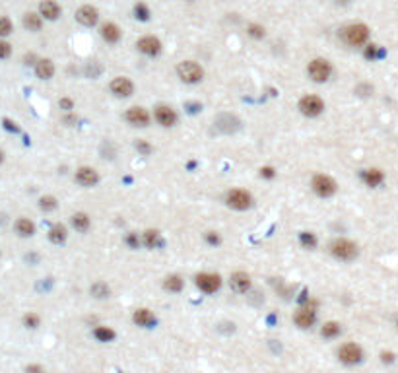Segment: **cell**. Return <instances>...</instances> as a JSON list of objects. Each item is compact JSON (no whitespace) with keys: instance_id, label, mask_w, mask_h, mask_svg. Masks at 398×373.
I'll use <instances>...</instances> for the list:
<instances>
[{"instance_id":"obj_1","label":"cell","mask_w":398,"mask_h":373,"mask_svg":"<svg viewBox=\"0 0 398 373\" xmlns=\"http://www.w3.org/2000/svg\"><path fill=\"white\" fill-rule=\"evenodd\" d=\"M328 253H330L336 261H340V263H352V261L357 259L359 249H357V245L352 239L336 237V239H332L328 243Z\"/></svg>"},{"instance_id":"obj_2","label":"cell","mask_w":398,"mask_h":373,"mask_svg":"<svg viewBox=\"0 0 398 373\" xmlns=\"http://www.w3.org/2000/svg\"><path fill=\"white\" fill-rule=\"evenodd\" d=\"M317 319H319V311H317V303H315V301H305V303H301V305L295 309V313H293V323H295V327H299L301 330L313 329L315 323H317Z\"/></svg>"},{"instance_id":"obj_3","label":"cell","mask_w":398,"mask_h":373,"mask_svg":"<svg viewBox=\"0 0 398 373\" xmlns=\"http://www.w3.org/2000/svg\"><path fill=\"white\" fill-rule=\"evenodd\" d=\"M177 76L183 84L194 86L204 80V68L194 60H183L177 65Z\"/></svg>"},{"instance_id":"obj_4","label":"cell","mask_w":398,"mask_h":373,"mask_svg":"<svg viewBox=\"0 0 398 373\" xmlns=\"http://www.w3.org/2000/svg\"><path fill=\"white\" fill-rule=\"evenodd\" d=\"M342 41L350 47H363L369 41V27L365 23H350L342 29Z\"/></svg>"},{"instance_id":"obj_5","label":"cell","mask_w":398,"mask_h":373,"mask_svg":"<svg viewBox=\"0 0 398 373\" xmlns=\"http://www.w3.org/2000/svg\"><path fill=\"white\" fill-rule=\"evenodd\" d=\"M297 109L303 117L315 119V117H321L322 113H324V101L317 94H307V96H303V98L299 99Z\"/></svg>"},{"instance_id":"obj_6","label":"cell","mask_w":398,"mask_h":373,"mask_svg":"<svg viewBox=\"0 0 398 373\" xmlns=\"http://www.w3.org/2000/svg\"><path fill=\"white\" fill-rule=\"evenodd\" d=\"M253 204V195L249 191H245V189H231L225 195V206L231 210H237V212H245V210L251 208Z\"/></svg>"},{"instance_id":"obj_7","label":"cell","mask_w":398,"mask_h":373,"mask_svg":"<svg viewBox=\"0 0 398 373\" xmlns=\"http://www.w3.org/2000/svg\"><path fill=\"white\" fill-rule=\"evenodd\" d=\"M311 189L317 197L321 198H332L338 191V183L326 173H317L311 179Z\"/></svg>"},{"instance_id":"obj_8","label":"cell","mask_w":398,"mask_h":373,"mask_svg":"<svg viewBox=\"0 0 398 373\" xmlns=\"http://www.w3.org/2000/svg\"><path fill=\"white\" fill-rule=\"evenodd\" d=\"M336 356H338V360L344 365H359L363 362L365 352L357 342H344L342 346L338 348V352H336Z\"/></svg>"},{"instance_id":"obj_9","label":"cell","mask_w":398,"mask_h":373,"mask_svg":"<svg viewBox=\"0 0 398 373\" xmlns=\"http://www.w3.org/2000/svg\"><path fill=\"white\" fill-rule=\"evenodd\" d=\"M307 74L315 84H324L332 76V65L326 58H313L307 66Z\"/></svg>"},{"instance_id":"obj_10","label":"cell","mask_w":398,"mask_h":373,"mask_svg":"<svg viewBox=\"0 0 398 373\" xmlns=\"http://www.w3.org/2000/svg\"><path fill=\"white\" fill-rule=\"evenodd\" d=\"M194 286L198 288L202 294L214 296L216 292H220L221 276L218 272H198V274L194 276Z\"/></svg>"},{"instance_id":"obj_11","label":"cell","mask_w":398,"mask_h":373,"mask_svg":"<svg viewBox=\"0 0 398 373\" xmlns=\"http://www.w3.org/2000/svg\"><path fill=\"white\" fill-rule=\"evenodd\" d=\"M124 121L134 129H148L152 122V115L142 105H132L124 111Z\"/></svg>"},{"instance_id":"obj_12","label":"cell","mask_w":398,"mask_h":373,"mask_svg":"<svg viewBox=\"0 0 398 373\" xmlns=\"http://www.w3.org/2000/svg\"><path fill=\"white\" fill-rule=\"evenodd\" d=\"M154 119L159 127H163V129H173V127L179 122V115L171 105L159 103V105H155L154 107Z\"/></svg>"},{"instance_id":"obj_13","label":"cell","mask_w":398,"mask_h":373,"mask_svg":"<svg viewBox=\"0 0 398 373\" xmlns=\"http://www.w3.org/2000/svg\"><path fill=\"white\" fill-rule=\"evenodd\" d=\"M74 181L80 186H84V189H91V186H95L100 183L101 177H100V171L95 167L82 165V167H78L76 173H74Z\"/></svg>"},{"instance_id":"obj_14","label":"cell","mask_w":398,"mask_h":373,"mask_svg":"<svg viewBox=\"0 0 398 373\" xmlns=\"http://www.w3.org/2000/svg\"><path fill=\"white\" fill-rule=\"evenodd\" d=\"M111 94L119 99H126L134 94V82L126 76H115L109 84Z\"/></svg>"},{"instance_id":"obj_15","label":"cell","mask_w":398,"mask_h":373,"mask_svg":"<svg viewBox=\"0 0 398 373\" xmlns=\"http://www.w3.org/2000/svg\"><path fill=\"white\" fill-rule=\"evenodd\" d=\"M74 18H76V22L80 25L93 27V25H97V22H100V12H97L95 6H91V4H84V6H80L76 10Z\"/></svg>"},{"instance_id":"obj_16","label":"cell","mask_w":398,"mask_h":373,"mask_svg":"<svg viewBox=\"0 0 398 373\" xmlns=\"http://www.w3.org/2000/svg\"><path fill=\"white\" fill-rule=\"evenodd\" d=\"M136 49L146 56H157L161 53V41L154 37V35H144V37H140L138 41H136Z\"/></svg>"},{"instance_id":"obj_17","label":"cell","mask_w":398,"mask_h":373,"mask_svg":"<svg viewBox=\"0 0 398 373\" xmlns=\"http://www.w3.org/2000/svg\"><path fill=\"white\" fill-rule=\"evenodd\" d=\"M251 286H253V280L243 270H237V272H233L229 276V288H231L235 294H247L251 290Z\"/></svg>"},{"instance_id":"obj_18","label":"cell","mask_w":398,"mask_h":373,"mask_svg":"<svg viewBox=\"0 0 398 373\" xmlns=\"http://www.w3.org/2000/svg\"><path fill=\"white\" fill-rule=\"evenodd\" d=\"M132 323L140 329H154L157 319H155L154 311L148 307H140L132 313Z\"/></svg>"},{"instance_id":"obj_19","label":"cell","mask_w":398,"mask_h":373,"mask_svg":"<svg viewBox=\"0 0 398 373\" xmlns=\"http://www.w3.org/2000/svg\"><path fill=\"white\" fill-rule=\"evenodd\" d=\"M359 177H361L363 185L369 186V189H377V186H381L385 183V173L379 167H367V169H363L359 173Z\"/></svg>"},{"instance_id":"obj_20","label":"cell","mask_w":398,"mask_h":373,"mask_svg":"<svg viewBox=\"0 0 398 373\" xmlns=\"http://www.w3.org/2000/svg\"><path fill=\"white\" fill-rule=\"evenodd\" d=\"M100 35H101V39H103L105 43L117 45L119 41H121L122 32H121V27H119L117 23L107 22V23H103V25L100 27Z\"/></svg>"},{"instance_id":"obj_21","label":"cell","mask_w":398,"mask_h":373,"mask_svg":"<svg viewBox=\"0 0 398 373\" xmlns=\"http://www.w3.org/2000/svg\"><path fill=\"white\" fill-rule=\"evenodd\" d=\"M60 14H62V8L58 6V2H55V0H43V2L39 4V16H41L43 20L55 22V20L60 18Z\"/></svg>"},{"instance_id":"obj_22","label":"cell","mask_w":398,"mask_h":373,"mask_svg":"<svg viewBox=\"0 0 398 373\" xmlns=\"http://www.w3.org/2000/svg\"><path fill=\"white\" fill-rule=\"evenodd\" d=\"M70 226L78 231V233H88L91 228V218L86 212H76L70 216Z\"/></svg>"},{"instance_id":"obj_23","label":"cell","mask_w":398,"mask_h":373,"mask_svg":"<svg viewBox=\"0 0 398 373\" xmlns=\"http://www.w3.org/2000/svg\"><path fill=\"white\" fill-rule=\"evenodd\" d=\"M55 74V65L51 58H39L35 63V76L39 80H51Z\"/></svg>"},{"instance_id":"obj_24","label":"cell","mask_w":398,"mask_h":373,"mask_svg":"<svg viewBox=\"0 0 398 373\" xmlns=\"http://www.w3.org/2000/svg\"><path fill=\"white\" fill-rule=\"evenodd\" d=\"M91 334L101 344H109V342H113L117 338V332L113 330V327H107V325H95L93 330H91Z\"/></svg>"},{"instance_id":"obj_25","label":"cell","mask_w":398,"mask_h":373,"mask_svg":"<svg viewBox=\"0 0 398 373\" xmlns=\"http://www.w3.org/2000/svg\"><path fill=\"white\" fill-rule=\"evenodd\" d=\"M142 245H144L148 251H154V249H159L161 247V233H159V230H146L142 235Z\"/></svg>"},{"instance_id":"obj_26","label":"cell","mask_w":398,"mask_h":373,"mask_svg":"<svg viewBox=\"0 0 398 373\" xmlns=\"http://www.w3.org/2000/svg\"><path fill=\"white\" fill-rule=\"evenodd\" d=\"M47 237H49V241L53 243V245H62V243H67L68 239V230L64 224H55L49 233H47Z\"/></svg>"},{"instance_id":"obj_27","label":"cell","mask_w":398,"mask_h":373,"mask_svg":"<svg viewBox=\"0 0 398 373\" xmlns=\"http://www.w3.org/2000/svg\"><path fill=\"white\" fill-rule=\"evenodd\" d=\"M342 334V325L336 321H326L321 327V336L324 340H336Z\"/></svg>"},{"instance_id":"obj_28","label":"cell","mask_w":398,"mask_h":373,"mask_svg":"<svg viewBox=\"0 0 398 373\" xmlns=\"http://www.w3.org/2000/svg\"><path fill=\"white\" fill-rule=\"evenodd\" d=\"M185 288V280L179 274H169L163 278V290L169 294H181Z\"/></svg>"},{"instance_id":"obj_29","label":"cell","mask_w":398,"mask_h":373,"mask_svg":"<svg viewBox=\"0 0 398 373\" xmlns=\"http://www.w3.org/2000/svg\"><path fill=\"white\" fill-rule=\"evenodd\" d=\"M14 230L20 237H31L35 233V224L29 218H18L14 224Z\"/></svg>"},{"instance_id":"obj_30","label":"cell","mask_w":398,"mask_h":373,"mask_svg":"<svg viewBox=\"0 0 398 373\" xmlns=\"http://www.w3.org/2000/svg\"><path fill=\"white\" fill-rule=\"evenodd\" d=\"M89 294H91V297H95V299H107L111 296V288L107 282L97 280V282H93V284L89 286Z\"/></svg>"},{"instance_id":"obj_31","label":"cell","mask_w":398,"mask_h":373,"mask_svg":"<svg viewBox=\"0 0 398 373\" xmlns=\"http://www.w3.org/2000/svg\"><path fill=\"white\" fill-rule=\"evenodd\" d=\"M23 27L29 29V32H39L43 27V18L39 14H35V12H27L23 16Z\"/></svg>"},{"instance_id":"obj_32","label":"cell","mask_w":398,"mask_h":373,"mask_svg":"<svg viewBox=\"0 0 398 373\" xmlns=\"http://www.w3.org/2000/svg\"><path fill=\"white\" fill-rule=\"evenodd\" d=\"M299 245L307 251H315L317 245H319V239L313 231H299Z\"/></svg>"},{"instance_id":"obj_33","label":"cell","mask_w":398,"mask_h":373,"mask_svg":"<svg viewBox=\"0 0 398 373\" xmlns=\"http://www.w3.org/2000/svg\"><path fill=\"white\" fill-rule=\"evenodd\" d=\"M56 206H58V200L53 195H45L39 198V208L43 212H53V210H56Z\"/></svg>"},{"instance_id":"obj_34","label":"cell","mask_w":398,"mask_h":373,"mask_svg":"<svg viewBox=\"0 0 398 373\" xmlns=\"http://www.w3.org/2000/svg\"><path fill=\"white\" fill-rule=\"evenodd\" d=\"M150 8L146 6L144 2H138V4H134V18L138 20V22H148L150 20Z\"/></svg>"},{"instance_id":"obj_35","label":"cell","mask_w":398,"mask_h":373,"mask_svg":"<svg viewBox=\"0 0 398 373\" xmlns=\"http://www.w3.org/2000/svg\"><path fill=\"white\" fill-rule=\"evenodd\" d=\"M124 243H126L128 249L136 251V249H140V245H142V237H138L136 231H128V233L124 235Z\"/></svg>"},{"instance_id":"obj_36","label":"cell","mask_w":398,"mask_h":373,"mask_svg":"<svg viewBox=\"0 0 398 373\" xmlns=\"http://www.w3.org/2000/svg\"><path fill=\"white\" fill-rule=\"evenodd\" d=\"M41 325V317L37 313H25L23 315V327L29 330H35L37 327Z\"/></svg>"},{"instance_id":"obj_37","label":"cell","mask_w":398,"mask_h":373,"mask_svg":"<svg viewBox=\"0 0 398 373\" xmlns=\"http://www.w3.org/2000/svg\"><path fill=\"white\" fill-rule=\"evenodd\" d=\"M134 148H136V152L140 156H150L154 152V146L148 142V140H144V138H138V140L134 142Z\"/></svg>"},{"instance_id":"obj_38","label":"cell","mask_w":398,"mask_h":373,"mask_svg":"<svg viewBox=\"0 0 398 373\" xmlns=\"http://www.w3.org/2000/svg\"><path fill=\"white\" fill-rule=\"evenodd\" d=\"M12 32H14V23H12V20L10 18H6V16H2V18H0V37H8Z\"/></svg>"},{"instance_id":"obj_39","label":"cell","mask_w":398,"mask_h":373,"mask_svg":"<svg viewBox=\"0 0 398 373\" xmlns=\"http://www.w3.org/2000/svg\"><path fill=\"white\" fill-rule=\"evenodd\" d=\"M247 33H249L253 39H262L266 35V29L260 25V23H251V25L247 27Z\"/></svg>"},{"instance_id":"obj_40","label":"cell","mask_w":398,"mask_h":373,"mask_svg":"<svg viewBox=\"0 0 398 373\" xmlns=\"http://www.w3.org/2000/svg\"><path fill=\"white\" fill-rule=\"evenodd\" d=\"M363 56L367 60H375L377 56H379V47L373 43H367L365 45V51H363Z\"/></svg>"},{"instance_id":"obj_41","label":"cell","mask_w":398,"mask_h":373,"mask_svg":"<svg viewBox=\"0 0 398 373\" xmlns=\"http://www.w3.org/2000/svg\"><path fill=\"white\" fill-rule=\"evenodd\" d=\"M204 239H206V243L212 245V247H216V245H220L221 243V237L218 235V231H206V233H204Z\"/></svg>"},{"instance_id":"obj_42","label":"cell","mask_w":398,"mask_h":373,"mask_svg":"<svg viewBox=\"0 0 398 373\" xmlns=\"http://www.w3.org/2000/svg\"><path fill=\"white\" fill-rule=\"evenodd\" d=\"M58 107L64 111V113H72V109H74V99L60 98V99H58Z\"/></svg>"},{"instance_id":"obj_43","label":"cell","mask_w":398,"mask_h":373,"mask_svg":"<svg viewBox=\"0 0 398 373\" xmlns=\"http://www.w3.org/2000/svg\"><path fill=\"white\" fill-rule=\"evenodd\" d=\"M12 55V45L4 39H0V58H8Z\"/></svg>"},{"instance_id":"obj_44","label":"cell","mask_w":398,"mask_h":373,"mask_svg":"<svg viewBox=\"0 0 398 373\" xmlns=\"http://www.w3.org/2000/svg\"><path fill=\"white\" fill-rule=\"evenodd\" d=\"M381 362L385 363V365H390V363H394L396 362V354L394 352H381Z\"/></svg>"},{"instance_id":"obj_45","label":"cell","mask_w":398,"mask_h":373,"mask_svg":"<svg viewBox=\"0 0 398 373\" xmlns=\"http://www.w3.org/2000/svg\"><path fill=\"white\" fill-rule=\"evenodd\" d=\"M260 177H262V179H274V177H276V171H274V167H270V165H264V167H260Z\"/></svg>"},{"instance_id":"obj_46","label":"cell","mask_w":398,"mask_h":373,"mask_svg":"<svg viewBox=\"0 0 398 373\" xmlns=\"http://www.w3.org/2000/svg\"><path fill=\"white\" fill-rule=\"evenodd\" d=\"M4 129H8V131H12V132H18L20 129L16 127V122H12L10 119H4Z\"/></svg>"},{"instance_id":"obj_47","label":"cell","mask_w":398,"mask_h":373,"mask_svg":"<svg viewBox=\"0 0 398 373\" xmlns=\"http://www.w3.org/2000/svg\"><path fill=\"white\" fill-rule=\"evenodd\" d=\"M25 373H43V367H41V365H27V367H25Z\"/></svg>"},{"instance_id":"obj_48","label":"cell","mask_w":398,"mask_h":373,"mask_svg":"<svg viewBox=\"0 0 398 373\" xmlns=\"http://www.w3.org/2000/svg\"><path fill=\"white\" fill-rule=\"evenodd\" d=\"M2 162H4V152L0 150V164H2Z\"/></svg>"},{"instance_id":"obj_49","label":"cell","mask_w":398,"mask_h":373,"mask_svg":"<svg viewBox=\"0 0 398 373\" xmlns=\"http://www.w3.org/2000/svg\"><path fill=\"white\" fill-rule=\"evenodd\" d=\"M396 327H398V323H396Z\"/></svg>"}]
</instances>
